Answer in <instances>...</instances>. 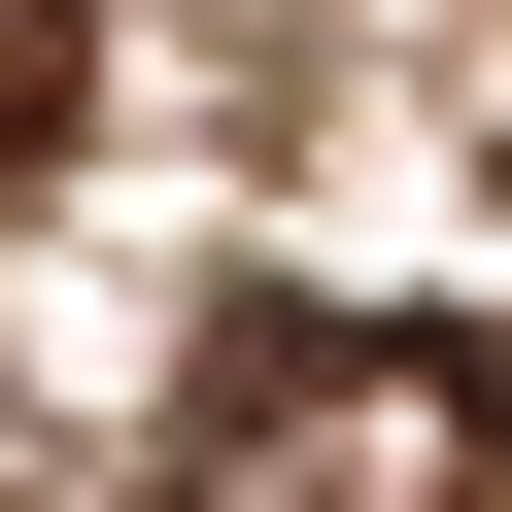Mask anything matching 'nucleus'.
<instances>
[{"label":"nucleus","instance_id":"f257e3e1","mask_svg":"<svg viewBox=\"0 0 512 512\" xmlns=\"http://www.w3.org/2000/svg\"><path fill=\"white\" fill-rule=\"evenodd\" d=\"M171 512H512V376L410 308H239L171 376Z\"/></svg>","mask_w":512,"mask_h":512},{"label":"nucleus","instance_id":"f03ea898","mask_svg":"<svg viewBox=\"0 0 512 512\" xmlns=\"http://www.w3.org/2000/svg\"><path fill=\"white\" fill-rule=\"evenodd\" d=\"M35 103H69V0H0V137H35Z\"/></svg>","mask_w":512,"mask_h":512}]
</instances>
